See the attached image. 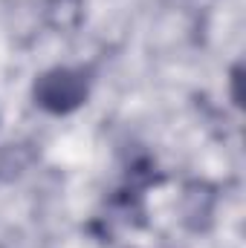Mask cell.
I'll return each instance as SVG.
<instances>
[{"label":"cell","instance_id":"6da1fadb","mask_svg":"<svg viewBox=\"0 0 246 248\" xmlns=\"http://www.w3.org/2000/svg\"><path fill=\"white\" fill-rule=\"evenodd\" d=\"M90 90V81L84 75V69H50L35 81V101L50 110V113H70L75 107L84 104Z\"/></svg>","mask_w":246,"mask_h":248}]
</instances>
